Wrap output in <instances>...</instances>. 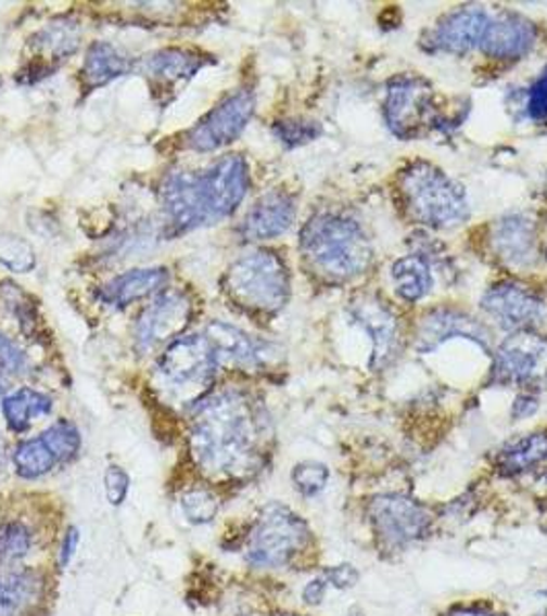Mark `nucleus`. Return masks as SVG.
I'll return each mask as SVG.
<instances>
[{"instance_id":"obj_11","label":"nucleus","mask_w":547,"mask_h":616,"mask_svg":"<svg viewBox=\"0 0 547 616\" xmlns=\"http://www.w3.org/2000/svg\"><path fill=\"white\" fill-rule=\"evenodd\" d=\"M492 376L500 385L529 386L547 381V337L514 331L494 354Z\"/></svg>"},{"instance_id":"obj_29","label":"nucleus","mask_w":547,"mask_h":616,"mask_svg":"<svg viewBox=\"0 0 547 616\" xmlns=\"http://www.w3.org/2000/svg\"><path fill=\"white\" fill-rule=\"evenodd\" d=\"M13 464L17 475L23 479H39L48 473H52L60 464L59 457L54 454V450L48 446V442L36 436V438H25L21 440L15 450H13Z\"/></svg>"},{"instance_id":"obj_38","label":"nucleus","mask_w":547,"mask_h":616,"mask_svg":"<svg viewBox=\"0 0 547 616\" xmlns=\"http://www.w3.org/2000/svg\"><path fill=\"white\" fill-rule=\"evenodd\" d=\"M103 483H105V496H107V501L114 505V508H119L124 501L128 500V493H130V475L117 466V464H110L105 475H103Z\"/></svg>"},{"instance_id":"obj_31","label":"nucleus","mask_w":547,"mask_h":616,"mask_svg":"<svg viewBox=\"0 0 547 616\" xmlns=\"http://www.w3.org/2000/svg\"><path fill=\"white\" fill-rule=\"evenodd\" d=\"M0 266L13 273H27L36 268V251L20 234H0Z\"/></svg>"},{"instance_id":"obj_12","label":"nucleus","mask_w":547,"mask_h":616,"mask_svg":"<svg viewBox=\"0 0 547 616\" xmlns=\"http://www.w3.org/2000/svg\"><path fill=\"white\" fill-rule=\"evenodd\" d=\"M432 95V87L422 78L393 80L385 99V119L391 132L399 138H414L430 126L434 119Z\"/></svg>"},{"instance_id":"obj_24","label":"nucleus","mask_w":547,"mask_h":616,"mask_svg":"<svg viewBox=\"0 0 547 616\" xmlns=\"http://www.w3.org/2000/svg\"><path fill=\"white\" fill-rule=\"evenodd\" d=\"M135 68V62L122 54L116 46L107 41H96L85 52V60L80 66V82L85 91H96L112 80L128 75Z\"/></svg>"},{"instance_id":"obj_9","label":"nucleus","mask_w":547,"mask_h":616,"mask_svg":"<svg viewBox=\"0 0 547 616\" xmlns=\"http://www.w3.org/2000/svg\"><path fill=\"white\" fill-rule=\"evenodd\" d=\"M195 307L186 290L165 288L142 310L135 328L138 354H151L161 346H169L183 335L194 319Z\"/></svg>"},{"instance_id":"obj_4","label":"nucleus","mask_w":547,"mask_h":616,"mask_svg":"<svg viewBox=\"0 0 547 616\" xmlns=\"http://www.w3.org/2000/svg\"><path fill=\"white\" fill-rule=\"evenodd\" d=\"M399 193L411 220L430 229H450L461 224L469 214L468 193L430 163H414L402 179Z\"/></svg>"},{"instance_id":"obj_1","label":"nucleus","mask_w":547,"mask_h":616,"mask_svg":"<svg viewBox=\"0 0 547 616\" xmlns=\"http://www.w3.org/2000/svg\"><path fill=\"white\" fill-rule=\"evenodd\" d=\"M266 438L264 409L243 390L227 388L195 403L190 450L195 464L211 475L252 473L262 464Z\"/></svg>"},{"instance_id":"obj_45","label":"nucleus","mask_w":547,"mask_h":616,"mask_svg":"<svg viewBox=\"0 0 547 616\" xmlns=\"http://www.w3.org/2000/svg\"><path fill=\"white\" fill-rule=\"evenodd\" d=\"M4 442H2V436H0V469H4Z\"/></svg>"},{"instance_id":"obj_22","label":"nucleus","mask_w":547,"mask_h":616,"mask_svg":"<svg viewBox=\"0 0 547 616\" xmlns=\"http://www.w3.org/2000/svg\"><path fill=\"white\" fill-rule=\"evenodd\" d=\"M494 253L512 268L531 266L537 257L535 222L523 214H508L492 229Z\"/></svg>"},{"instance_id":"obj_41","label":"nucleus","mask_w":547,"mask_h":616,"mask_svg":"<svg viewBox=\"0 0 547 616\" xmlns=\"http://www.w3.org/2000/svg\"><path fill=\"white\" fill-rule=\"evenodd\" d=\"M78 542H80V530L77 526H68L64 530L62 542H60L59 565L62 569H66L73 557L77 555Z\"/></svg>"},{"instance_id":"obj_21","label":"nucleus","mask_w":547,"mask_h":616,"mask_svg":"<svg viewBox=\"0 0 547 616\" xmlns=\"http://www.w3.org/2000/svg\"><path fill=\"white\" fill-rule=\"evenodd\" d=\"M46 594V578L29 567L0 565V616H29Z\"/></svg>"},{"instance_id":"obj_46","label":"nucleus","mask_w":547,"mask_h":616,"mask_svg":"<svg viewBox=\"0 0 547 616\" xmlns=\"http://www.w3.org/2000/svg\"><path fill=\"white\" fill-rule=\"evenodd\" d=\"M2 390H4V378H2V372H0V401L4 399V397H2Z\"/></svg>"},{"instance_id":"obj_10","label":"nucleus","mask_w":547,"mask_h":616,"mask_svg":"<svg viewBox=\"0 0 547 616\" xmlns=\"http://www.w3.org/2000/svg\"><path fill=\"white\" fill-rule=\"evenodd\" d=\"M255 95L250 89H239L225 97L186 134V144L195 153H215L229 146L252 121Z\"/></svg>"},{"instance_id":"obj_42","label":"nucleus","mask_w":547,"mask_h":616,"mask_svg":"<svg viewBox=\"0 0 547 616\" xmlns=\"http://www.w3.org/2000/svg\"><path fill=\"white\" fill-rule=\"evenodd\" d=\"M328 581L326 578H313L311 581L305 583L303 592H301V598L307 606H321L323 600H326V594H328Z\"/></svg>"},{"instance_id":"obj_23","label":"nucleus","mask_w":547,"mask_h":616,"mask_svg":"<svg viewBox=\"0 0 547 616\" xmlns=\"http://www.w3.org/2000/svg\"><path fill=\"white\" fill-rule=\"evenodd\" d=\"M535 43V25L531 21L505 13L496 20L489 17L480 50L492 60H519L531 52Z\"/></svg>"},{"instance_id":"obj_28","label":"nucleus","mask_w":547,"mask_h":616,"mask_svg":"<svg viewBox=\"0 0 547 616\" xmlns=\"http://www.w3.org/2000/svg\"><path fill=\"white\" fill-rule=\"evenodd\" d=\"M391 278L395 284V292L406 303L422 300L432 290V273L427 261L418 255L402 257L393 264Z\"/></svg>"},{"instance_id":"obj_6","label":"nucleus","mask_w":547,"mask_h":616,"mask_svg":"<svg viewBox=\"0 0 547 616\" xmlns=\"http://www.w3.org/2000/svg\"><path fill=\"white\" fill-rule=\"evenodd\" d=\"M218 367L220 362L206 335H183L158 356L156 381L174 401L198 403L215 383Z\"/></svg>"},{"instance_id":"obj_15","label":"nucleus","mask_w":547,"mask_h":616,"mask_svg":"<svg viewBox=\"0 0 547 616\" xmlns=\"http://www.w3.org/2000/svg\"><path fill=\"white\" fill-rule=\"evenodd\" d=\"M206 64L208 60L192 50L163 48L140 60L138 68L156 95H176Z\"/></svg>"},{"instance_id":"obj_48","label":"nucleus","mask_w":547,"mask_h":616,"mask_svg":"<svg viewBox=\"0 0 547 616\" xmlns=\"http://www.w3.org/2000/svg\"><path fill=\"white\" fill-rule=\"evenodd\" d=\"M276 616H303V615H276Z\"/></svg>"},{"instance_id":"obj_13","label":"nucleus","mask_w":547,"mask_h":616,"mask_svg":"<svg viewBox=\"0 0 547 616\" xmlns=\"http://www.w3.org/2000/svg\"><path fill=\"white\" fill-rule=\"evenodd\" d=\"M204 335L215 349L220 364H231L243 370H262L270 367L278 354L272 344L255 339L254 335L245 333L243 329L222 321H213Z\"/></svg>"},{"instance_id":"obj_7","label":"nucleus","mask_w":547,"mask_h":616,"mask_svg":"<svg viewBox=\"0 0 547 616\" xmlns=\"http://www.w3.org/2000/svg\"><path fill=\"white\" fill-rule=\"evenodd\" d=\"M311 542V528L289 505L270 503L262 510L245 540V561L255 569H282Z\"/></svg>"},{"instance_id":"obj_18","label":"nucleus","mask_w":547,"mask_h":616,"mask_svg":"<svg viewBox=\"0 0 547 616\" xmlns=\"http://www.w3.org/2000/svg\"><path fill=\"white\" fill-rule=\"evenodd\" d=\"M296 218V204L289 192L264 193L247 210L241 222V234L247 241H270L289 231Z\"/></svg>"},{"instance_id":"obj_25","label":"nucleus","mask_w":547,"mask_h":616,"mask_svg":"<svg viewBox=\"0 0 547 616\" xmlns=\"http://www.w3.org/2000/svg\"><path fill=\"white\" fill-rule=\"evenodd\" d=\"M78 43H80V34L75 23L68 21L52 23L29 39V46L39 54V59L34 60L31 64L48 73H54L62 60L77 52Z\"/></svg>"},{"instance_id":"obj_39","label":"nucleus","mask_w":547,"mask_h":616,"mask_svg":"<svg viewBox=\"0 0 547 616\" xmlns=\"http://www.w3.org/2000/svg\"><path fill=\"white\" fill-rule=\"evenodd\" d=\"M527 114L537 121L547 119V64L529 89Z\"/></svg>"},{"instance_id":"obj_17","label":"nucleus","mask_w":547,"mask_h":616,"mask_svg":"<svg viewBox=\"0 0 547 616\" xmlns=\"http://www.w3.org/2000/svg\"><path fill=\"white\" fill-rule=\"evenodd\" d=\"M488 23L489 15L482 9H475V7L457 9L449 15H445L432 29L430 46L436 52L463 56L471 50L480 48Z\"/></svg>"},{"instance_id":"obj_5","label":"nucleus","mask_w":547,"mask_h":616,"mask_svg":"<svg viewBox=\"0 0 547 616\" xmlns=\"http://www.w3.org/2000/svg\"><path fill=\"white\" fill-rule=\"evenodd\" d=\"M222 288L243 310L274 315L291 298V273L278 253L254 251L229 266Z\"/></svg>"},{"instance_id":"obj_26","label":"nucleus","mask_w":547,"mask_h":616,"mask_svg":"<svg viewBox=\"0 0 547 616\" xmlns=\"http://www.w3.org/2000/svg\"><path fill=\"white\" fill-rule=\"evenodd\" d=\"M544 461H547V429H539L505 444L498 450L496 469L500 475L517 477Z\"/></svg>"},{"instance_id":"obj_35","label":"nucleus","mask_w":547,"mask_h":616,"mask_svg":"<svg viewBox=\"0 0 547 616\" xmlns=\"http://www.w3.org/2000/svg\"><path fill=\"white\" fill-rule=\"evenodd\" d=\"M4 286H7V288L2 290L4 303L11 307V312H13V317L17 319L21 331L27 333V335H34L39 323L38 310L31 305L29 296H27L25 292H21L17 284L4 282Z\"/></svg>"},{"instance_id":"obj_43","label":"nucleus","mask_w":547,"mask_h":616,"mask_svg":"<svg viewBox=\"0 0 547 616\" xmlns=\"http://www.w3.org/2000/svg\"><path fill=\"white\" fill-rule=\"evenodd\" d=\"M443 616H505L486 604H457Z\"/></svg>"},{"instance_id":"obj_30","label":"nucleus","mask_w":547,"mask_h":616,"mask_svg":"<svg viewBox=\"0 0 547 616\" xmlns=\"http://www.w3.org/2000/svg\"><path fill=\"white\" fill-rule=\"evenodd\" d=\"M31 530L20 521L0 524V565H15L31 553Z\"/></svg>"},{"instance_id":"obj_16","label":"nucleus","mask_w":547,"mask_h":616,"mask_svg":"<svg viewBox=\"0 0 547 616\" xmlns=\"http://www.w3.org/2000/svg\"><path fill=\"white\" fill-rule=\"evenodd\" d=\"M351 315L354 323H358L371 337V367H387L399 347L397 317L391 312V308L385 303L371 298V296H365L352 303Z\"/></svg>"},{"instance_id":"obj_20","label":"nucleus","mask_w":547,"mask_h":616,"mask_svg":"<svg viewBox=\"0 0 547 616\" xmlns=\"http://www.w3.org/2000/svg\"><path fill=\"white\" fill-rule=\"evenodd\" d=\"M167 282H169V271L165 268H138V270L124 271L107 284H103L96 292V298L103 307L122 310L138 300H144L163 292Z\"/></svg>"},{"instance_id":"obj_49","label":"nucleus","mask_w":547,"mask_h":616,"mask_svg":"<svg viewBox=\"0 0 547 616\" xmlns=\"http://www.w3.org/2000/svg\"><path fill=\"white\" fill-rule=\"evenodd\" d=\"M0 85H2V78H0Z\"/></svg>"},{"instance_id":"obj_36","label":"nucleus","mask_w":547,"mask_h":616,"mask_svg":"<svg viewBox=\"0 0 547 616\" xmlns=\"http://www.w3.org/2000/svg\"><path fill=\"white\" fill-rule=\"evenodd\" d=\"M319 132V124L309 119H282L274 124V136L289 149L311 142Z\"/></svg>"},{"instance_id":"obj_40","label":"nucleus","mask_w":547,"mask_h":616,"mask_svg":"<svg viewBox=\"0 0 547 616\" xmlns=\"http://www.w3.org/2000/svg\"><path fill=\"white\" fill-rule=\"evenodd\" d=\"M323 578L326 581L333 586V588H338V590H351L354 588L356 583H358V579H360V574H358V569L351 565V563H342V565H333V567H328L326 572H323Z\"/></svg>"},{"instance_id":"obj_47","label":"nucleus","mask_w":547,"mask_h":616,"mask_svg":"<svg viewBox=\"0 0 547 616\" xmlns=\"http://www.w3.org/2000/svg\"><path fill=\"white\" fill-rule=\"evenodd\" d=\"M539 594H542V596H547V590H544V592H539Z\"/></svg>"},{"instance_id":"obj_33","label":"nucleus","mask_w":547,"mask_h":616,"mask_svg":"<svg viewBox=\"0 0 547 616\" xmlns=\"http://www.w3.org/2000/svg\"><path fill=\"white\" fill-rule=\"evenodd\" d=\"M291 479H293L294 489L311 500V498H317L326 487H328V482H330V469L323 464V462L317 461H305L298 462L291 473Z\"/></svg>"},{"instance_id":"obj_32","label":"nucleus","mask_w":547,"mask_h":616,"mask_svg":"<svg viewBox=\"0 0 547 616\" xmlns=\"http://www.w3.org/2000/svg\"><path fill=\"white\" fill-rule=\"evenodd\" d=\"M41 438L54 450L60 462H71L73 459H77L80 446H82V438H80L77 425L68 422V420H59L56 424L50 425L41 434Z\"/></svg>"},{"instance_id":"obj_3","label":"nucleus","mask_w":547,"mask_h":616,"mask_svg":"<svg viewBox=\"0 0 547 616\" xmlns=\"http://www.w3.org/2000/svg\"><path fill=\"white\" fill-rule=\"evenodd\" d=\"M298 247L311 270L332 282H351L372 261L367 232L346 214H315L301 231Z\"/></svg>"},{"instance_id":"obj_27","label":"nucleus","mask_w":547,"mask_h":616,"mask_svg":"<svg viewBox=\"0 0 547 616\" xmlns=\"http://www.w3.org/2000/svg\"><path fill=\"white\" fill-rule=\"evenodd\" d=\"M52 407V399L31 386H21L17 390L4 395V399L0 401L2 418L9 429L15 434H25L38 418L50 415Z\"/></svg>"},{"instance_id":"obj_37","label":"nucleus","mask_w":547,"mask_h":616,"mask_svg":"<svg viewBox=\"0 0 547 616\" xmlns=\"http://www.w3.org/2000/svg\"><path fill=\"white\" fill-rule=\"evenodd\" d=\"M29 368V356L11 337L0 333V372L4 374H25Z\"/></svg>"},{"instance_id":"obj_14","label":"nucleus","mask_w":547,"mask_h":616,"mask_svg":"<svg viewBox=\"0 0 547 616\" xmlns=\"http://www.w3.org/2000/svg\"><path fill=\"white\" fill-rule=\"evenodd\" d=\"M482 308L508 331H523L537 323L546 312L544 300L533 290L514 282H500L492 286L482 296Z\"/></svg>"},{"instance_id":"obj_2","label":"nucleus","mask_w":547,"mask_h":616,"mask_svg":"<svg viewBox=\"0 0 547 616\" xmlns=\"http://www.w3.org/2000/svg\"><path fill=\"white\" fill-rule=\"evenodd\" d=\"M252 177L241 154L218 158L204 171H174L161 181V208L169 232L186 234L233 216L250 192Z\"/></svg>"},{"instance_id":"obj_19","label":"nucleus","mask_w":547,"mask_h":616,"mask_svg":"<svg viewBox=\"0 0 547 616\" xmlns=\"http://www.w3.org/2000/svg\"><path fill=\"white\" fill-rule=\"evenodd\" d=\"M455 335L466 337L469 342L488 349V331L466 312L453 308L432 310L422 319L420 328L416 331V347L422 354H429L441 344H445L447 339H453Z\"/></svg>"},{"instance_id":"obj_34","label":"nucleus","mask_w":547,"mask_h":616,"mask_svg":"<svg viewBox=\"0 0 547 616\" xmlns=\"http://www.w3.org/2000/svg\"><path fill=\"white\" fill-rule=\"evenodd\" d=\"M179 503H181L183 516L195 526L215 521L216 514H218V505H220L215 493L211 489H204V487H195V489L186 491Z\"/></svg>"},{"instance_id":"obj_44","label":"nucleus","mask_w":547,"mask_h":616,"mask_svg":"<svg viewBox=\"0 0 547 616\" xmlns=\"http://www.w3.org/2000/svg\"><path fill=\"white\" fill-rule=\"evenodd\" d=\"M537 399L535 397H531V395H519L517 399H514V405H512V418L517 420V422H521V420H525V418H531L535 411H537Z\"/></svg>"},{"instance_id":"obj_8","label":"nucleus","mask_w":547,"mask_h":616,"mask_svg":"<svg viewBox=\"0 0 547 616\" xmlns=\"http://www.w3.org/2000/svg\"><path fill=\"white\" fill-rule=\"evenodd\" d=\"M367 514L374 537L385 549L395 551L427 539L434 521L424 503L402 493L374 496L367 505Z\"/></svg>"}]
</instances>
